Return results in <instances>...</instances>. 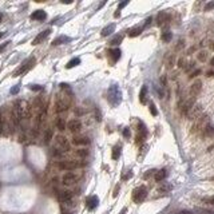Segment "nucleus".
Instances as JSON below:
<instances>
[{
  "label": "nucleus",
  "instance_id": "1",
  "mask_svg": "<svg viewBox=\"0 0 214 214\" xmlns=\"http://www.w3.org/2000/svg\"><path fill=\"white\" fill-rule=\"evenodd\" d=\"M71 101H72V97L67 94V91H62L56 95L55 98V103H54V108L56 114H63L66 111H68V108L71 106Z\"/></svg>",
  "mask_w": 214,
  "mask_h": 214
},
{
  "label": "nucleus",
  "instance_id": "2",
  "mask_svg": "<svg viewBox=\"0 0 214 214\" xmlns=\"http://www.w3.org/2000/svg\"><path fill=\"white\" fill-rule=\"evenodd\" d=\"M209 125H210V118H209V115H206V114H202L198 119L193 122L192 127H190V135L199 137Z\"/></svg>",
  "mask_w": 214,
  "mask_h": 214
},
{
  "label": "nucleus",
  "instance_id": "3",
  "mask_svg": "<svg viewBox=\"0 0 214 214\" xmlns=\"http://www.w3.org/2000/svg\"><path fill=\"white\" fill-rule=\"evenodd\" d=\"M87 165L86 161H72V159H60L56 162V167L63 171H72L75 169L84 167Z\"/></svg>",
  "mask_w": 214,
  "mask_h": 214
},
{
  "label": "nucleus",
  "instance_id": "4",
  "mask_svg": "<svg viewBox=\"0 0 214 214\" xmlns=\"http://www.w3.org/2000/svg\"><path fill=\"white\" fill-rule=\"evenodd\" d=\"M74 198H75V193L70 189H63V190H58V199L63 203L64 206L67 207H72L74 203Z\"/></svg>",
  "mask_w": 214,
  "mask_h": 214
},
{
  "label": "nucleus",
  "instance_id": "5",
  "mask_svg": "<svg viewBox=\"0 0 214 214\" xmlns=\"http://www.w3.org/2000/svg\"><path fill=\"white\" fill-rule=\"evenodd\" d=\"M80 179V175L75 171H67L62 175V185L64 187H70V186H74V185L78 183V181Z\"/></svg>",
  "mask_w": 214,
  "mask_h": 214
},
{
  "label": "nucleus",
  "instance_id": "6",
  "mask_svg": "<svg viewBox=\"0 0 214 214\" xmlns=\"http://www.w3.org/2000/svg\"><path fill=\"white\" fill-rule=\"evenodd\" d=\"M35 63H36V59L34 58V56H30V58L23 62V63L20 64V67H19L15 72H13V77H20V75L26 74L27 71H30L32 67H34Z\"/></svg>",
  "mask_w": 214,
  "mask_h": 214
},
{
  "label": "nucleus",
  "instance_id": "7",
  "mask_svg": "<svg viewBox=\"0 0 214 214\" xmlns=\"http://www.w3.org/2000/svg\"><path fill=\"white\" fill-rule=\"evenodd\" d=\"M147 197V189L145 186H138L134 189V192H132V201H134L135 203H141V202H143L145 199Z\"/></svg>",
  "mask_w": 214,
  "mask_h": 214
},
{
  "label": "nucleus",
  "instance_id": "8",
  "mask_svg": "<svg viewBox=\"0 0 214 214\" xmlns=\"http://www.w3.org/2000/svg\"><path fill=\"white\" fill-rule=\"evenodd\" d=\"M196 106V99L194 98H189V99H185V102L181 104V107H178L181 117H187V114L190 112V110Z\"/></svg>",
  "mask_w": 214,
  "mask_h": 214
},
{
  "label": "nucleus",
  "instance_id": "9",
  "mask_svg": "<svg viewBox=\"0 0 214 214\" xmlns=\"http://www.w3.org/2000/svg\"><path fill=\"white\" fill-rule=\"evenodd\" d=\"M55 143H56V147L60 150H63L64 153H68L70 151V142L67 139V137H64L63 134H58L55 135Z\"/></svg>",
  "mask_w": 214,
  "mask_h": 214
},
{
  "label": "nucleus",
  "instance_id": "10",
  "mask_svg": "<svg viewBox=\"0 0 214 214\" xmlns=\"http://www.w3.org/2000/svg\"><path fill=\"white\" fill-rule=\"evenodd\" d=\"M201 91H202V80H199V79L194 80L189 88V98L197 99V97L201 94Z\"/></svg>",
  "mask_w": 214,
  "mask_h": 214
},
{
  "label": "nucleus",
  "instance_id": "11",
  "mask_svg": "<svg viewBox=\"0 0 214 214\" xmlns=\"http://www.w3.org/2000/svg\"><path fill=\"white\" fill-rule=\"evenodd\" d=\"M71 143H72L74 146H87L90 145V138L87 135H82V134H78V135H74L72 137V139H71Z\"/></svg>",
  "mask_w": 214,
  "mask_h": 214
},
{
  "label": "nucleus",
  "instance_id": "12",
  "mask_svg": "<svg viewBox=\"0 0 214 214\" xmlns=\"http://www.w3.org/2000/svg\"><path fill=\"white\" fill-rule=\"evenodd\" d=\"M67 128L70 132H72L74 135H78L80 130H82V122L79 119H70L67 122Z\"/></svg>",
  "mask_w": 214,
  "mask_h": 214
},
{
  "label": "nucleus",
  "instance_id": "13",
  "mask_svg": "<svg viewBox=\"0 0 214 214\" xmlns=\"http://www.w3.org/2000/svg\"><path fill=\"white\" fill-rule=\"evenodd\" d=\"M170 22H171V16H170V13H167V12H161L158 15V17H157V24H158L159 27L169 26Z\"/></svg>",
  "mask_w": 214,
  "mask_h": 214
},
{
  "label": "nucleus",
  "instance_id": "14",
  "mask_svg": "<svg viewBox=\"0 0 214 214\" xmlns=\"http://www.w3.org/2000/svg\"><path fill=\"white\" fill-rule=\"evenodd\" d=\"M202 106L201 104H196L192 110H190V112L187 114V119H190V121H196V119H198L199 117L202 115Z\"/></svg>",
  "mask_w": 214,
  "mask_h": 214
},
{
  "label": "nucleus",
  "instance_id": "15",
  "mask_svg": "<svg viewBox=\"0 0 214 214\" xmlns=\"http://www.w3.org/2000/svg\"><path fill=\"white\" fill-rule=\"evenodd\" d=\"M51 32H52V30H51V28H47V30L42 31L40 34L37 35L34 40H32V44H34V46H37V44H40V43H43V42H44V40L47 39V37L50 36V34H51Z\"/></svg>",
  "mask_w": 214,
  "mask_h": 214
},
{
  "label": "nucleus",
  "instance_id": "16",
  "mask_svg": "<svg viewBox=\"0 0 214 214\" xmlns=\"http://www.w3.org/2000/svg\"><path fill=\"white\" fill-rule=\"evenodd\" d=\"M98 205H99V198L97 196H90V197H87V199H86V207H87L88 210L97 209Z\"/></svg>",
  "mask_w": 214,
  "mask_h": 214
},
{
  "label": "nucleus",
  "instance_id": "17",
  "mask_svg": "<svg viewBox=\"0 0 214 214\" xmlns=\"http://www.w3.org/2000/svg\"><path fill=\"white\" fill-rule=\"evenodd\" d=\"M31 19L32 20H37V22H43L47 19V13L46 11H43V9H36L31 13Z\"/></svg>",
  "mask_w": 214,
  "mask_h": 214
},
{
  "label": "nucleus",
  "instance_id": "18",
  "mask_svg": "<svg viewBox=\"0 0 214 214\" xmlns=\"http://www.w3.org/2000/svg\"><path fill=\"white\" fill-rule=\"evenodd\" d=\"M121 55H122V51L119 48H114L108 52V58L111 59L112 63H117V62L121 59Z\"/></svg>",
  "mask_w": 214,
  "mask_h": 214
},
{
  "label": "nucleus",
  "instance_id": "19",
  "mask_svg": "<svg viewBox=\"0 0 214 214\" xmlns=\"http://www.w3.org/2000/svg\"><path fill=\"white\" fill-rule=\"evenodd\" d=\"M55 125H56V128H58L59 131L67 130V121H66L64 118H62V117L56 118V119H55Z\"/></svg>",
  "mask_w": 214,
  "mask_h": 214
},
{
  "label": "nucleus",
  "instance_id": "20",
  "mask_svg": "<svg viewBox=\"0 0 214 214\" xmlns=\"http://www.w3.org/2000/svg\"><path fill=\"white\" fill-rule=\"evenodd\" d=\"M72 39H71L70 36H66V35H62V36H58L56 39L52 40V46H60V44H64V43H68L71 42Z\"/></svg>",
  "mask_w": 214,
  "mask_h": 214
},
{
  "label": "nucleus",
  "instance_id": "21",
  "mask_svg": "<svg viewBox=\"0 0 214 214\" xmlns=\"http://www.w3.org/2000/svg\"><path fill=\"white\" fill-rule=\"evenodd\" d=\"M115 31V24L114 23H111V24H108V26H106L102 30V32H101V36L102 37H106V36H110L112 32Z\"/></svg>",
  "mask_w": 214,
  "mask_h": 214
},
{
  "label": "nucleus",
  "instance_id": "22",
  "mask_svg": "<svg viewBox=\"0 0 214 214\" xmlns=\"http://www.w3.org/2000/svg\"><path fill=\"white\" fill-rule=\"evenodd\" d=\"M201 138H203V139H206V138H214V127L209 125L205 130L202 131V134L199 135Z\"/></svg>",
  "mask_w": 214,
  "mask_h": 214
},
{
  "label": "nucleus",
  "instance_id": "23",
  "mask_svg": "<svg viewBox=\"0 0 214 214\" xmlns=\"http://www.w3.org/2000/svg\"><path fill=\"white\" fill-rule=\"evenodd\" d=\"M166 175H167V173H166L165 169H161V170H157L155 174H154V179L157 181V182H162V181L166 178Z\"/></svg>",
  "mask_w": 214,
  "mask_h": 214
},
{
  "label": "nucleus",
  "instance_id": "24",
  "mask_svg": "<svg viewBox=\"0 0 214 214\" xmlns=\"http://www.w3.org/2000/svg\"><path fill=\"white\" fill-rule=\"evenodd\" d=\"M121 153H122V146L121 145H115L112 147V151H111V158L114 161H117L121 157Z\"/></svg>",
  "mask_w": 214,
  "mask_h": 214
},
{
  "label": "nucleus",
  "instance_id": "25",
  "mask_svg": "<svg viewBox=\"0 0 214 214\" xmlns=\"http://www.w3.org/2000/svg\"><path fill=\"white\" fill-rule=\"evenodd\" d=\"M64 151L63 150H60V149H58V147H54V149L51 150V155L54 157V158H56V159H63L64 158Z\"/></svg>",
  "mask_w": 214,
  "mask_h": 214
},
{
  "label": "nucleus",
  "instance_id": "26",
  "mask_svg": "<svg viewBox=\"0 0 214 214\" xmlns=\"http://www.w3.org/2000/svg\"><path fill=\"white\" fill-rule=\"evenodd\" d=\"M175 60H177V58H175V54H170L167 56V59H166V68H169V70L173 68L174 64H175Z\"/></svg>",
  "mask_w": 214,
  "mask_h": 214
},
{
  "label": "nucleus",
  "instance_id": "27",
  "mask_svg": "<svg viewBox=\"0 0 214 214\" xmlns=\"http://www.w3.org/2000/svg\"><path fill=\"white\" fill-rule=\"evenodd\" d=\"M207 59H209V52L206 50H202V51H199L197 54V60L201 62V63H205Z\"/></svg>",
  "mask_w": 214,
  "mask_h": 214
},
{
  "label": "nucleus",
  "instance_id": "28",
  "mask_svg": "<svg viewBox=\"0 0 214 214\" xmlns=\"http://www.w3.org/2000/svg\"><path fill=\"white\" fill-rule=\"evenodd\" d=\"M139 102L142 104H146L147 103V86H143L141 90V94H139Z\"/></svg>",
  "mask_w": 214,
  "mask_h": 214
},
{
  "label": "nucleus",
  "instance_id": "29",
  "mask_svg": "<svg viewBox=\"0 0 214 214\" xmlns=\"http://www.w3.org/2000/svg\"><path fill=\"white\" fill-rule=\"evenodd\" d=\"M88 154H90V151L87 149H78L77 151H75V155H77L78 158H82V159L87 158Z\"/></svg>",
  "mask_w": 214,
  "mask_h": 214
},
{
  "label": "nucleus",
  "instance_id": "30",
  "mask_svg": "<svg viewBox=\"0 0 214 214\" xmlns=\"http://www.w3.org/2000/svg\"><path fill=\"white\" fill-rule=\"evenodd\" d=\"M78 64H80V58H72L67 64H66V68H74V67H77Z\"/></svg>",
  "mask_w": 214,
  "mask_h": 214
},
{
  "label": "nucleus",
  "instance_id": "31",
  "mask_svg": "<svg viewBox=\"0 0 214 214\" xmlns=\"http://www.w3.org/2000/svg\"><path fill=\"white\" fill-rule=\"evenodd\" d=\"M142 30H143L142 27H134V28H131V30L128 31V36H130V37H135L138 35H141Z\"/></svg>",
  "mask_w": 214,
  "mask_h": 214
},
{
  "label": "nucleus",
  "instance_id": "32",
  "mask_svg": "<svg viewBox=\"0 0 214 214\" xmlns=\"http://www.w3.org/2000/svg\"><path fill=\"white\" fill-rule=\"evenodd\" d=\"M122 40H123V36H122V35H117L115 37H112V39L110 40V44H111V46H118Z\"/></svg>",
  "mask_w": 214,
  "mask_h": 214
},
{
  "label": "nucleus",
  "instance_id": "33",
  "mask_svg": "<svg viewBox=\"0 0 214 214\" xmlns=\"http://www.w3.org/2000/svg\"><path fill=\"white\" fill-rule=\"evenodd\" d=\"M51 138H52V130L51 128H47L46 130V134H44V143H50V141H51Z\"/></svg>",
  "mask_w": 214,
  "mask_h": 214
},
{
  "label": "nucleus",
  "instance_id": "34",
  "mask_svg": "<svg viewBox=\"0 0 214 214\" xmlns=\"http://www.w3.org/2000/svg\"><path fill=\"white\" fill-rule=\"evenodd\" d=\"M177 66H178V67L179 68H186V66H187V60L186 59H185V58H179L178 59V62H177Z\"/></svg>",
  "mask_w": 214,
  "mask_h": 214
},
{
  "label": "nucleus",
  "instance_id": "35",
  "mask_svg": "<svg viewBox=\"0 0 214 214\" xmlns=\"http://www.w3.org/2000/svg\"><path fill=\"white\" fill-rule=\"evenodd\" d=\"M149 110H150V112H151V115H154V117L158 115V110H157L155 104H154L153 102H151V103L149 104Z\"/></svg>",
  "mask_w": 214,
  "mask_h": 214
},
{
  "label": "nucleus",
  "instance_id": "36",
  "mask_svg": "<svg viewBox=\"0 0 214 214\" xmlns=\"http://www.w3.org/2000/svg\"><path fill=\"white\" fill-rule=\"evenodd\" d=\"M185 48V40L183 39H179L177 42V44H175V51H181Z\"/></svg>",
  "mask_w": 214,
  "mask_h": 214
},
{
  "label": "nucleus",
  "instance_id": "37",
  "mask_svg": "<svg viewBox=\"0 0 214 214\" xmlns=\"http://www.w3.org/2000/svg\"><path fill=\"white\" fill-rule=\"evenodd\" d=\"M171 37H173V35H171V32H169V31H166V32H163V34H162V40L166 42V43L170 42Z\"/></svg>",
  "mask_w": 214,
  "mask_h": 214
},
{
  "label": "nucleus",
  "instance_id": "38",
  "mask_svg": "<svg viewBox=\"0 0 214 214\" xmlns=\"http://www.w3.org/2000/svg\"><path fill=\"white\" fill-rule=\"evenodd\" d=\"M155 171H157V170H147V173L143 175V178H145V179H149L150 177H154Z\"/></svg>",
  "mask_w": 214,
  "mask_h": 214
},
{
  "label": "nucleus",
  "instance_id": "39",
  "mask_svg": "<svg viewBox=\"0 0 214 214\" xmlns=\"http://www.w3.org/2000/svg\"><path fill=\"white\" fill-rule=\"evenodd\" d=\"M131 177H132V171L131 170H127V173L122 175V179L123 181H127V179H130Z\"/></svg>",
  "mask_w": 214,
  "mask_h": 214
},
{
  "label": "nucleus",
  "instance_id": "40",
  "mask_svg": "<svg viewBox=\"0 0 214 214\" xmlns=\"http://www.w3.org/2000/svg\"><path fill=\"white\" fill-rule=\"evenodd\" d=\"M199 74H201V70H194V71H193V72H192V74H190V75H189V79L197 78V77H198V75H199Z\"/></svg>",
  "mask_w": 214,
  "mask_h": 214
},
{
  "label": "nucleus",
  "instance_id": "41",
  "mask_svg": "<svg viewBox=\"0 0 214 214\" xmlns=\"http://www.w3.org/2000/svg\"><path fill=\"white\" fill-rule=\"evenodd\" d=\"M3 128H4V117H3L2 110H0V132L3 131Z\"/></svg>",
  "mask_w": 214,
  "mask_h": 214
},
{
  "label": "nucleus",
  "instance_id": "42",
  "mask_svg": "<svg viewBox=\"0 0 214 214\" xmlns=\"http://www.w3.org/2000/svg\"><path fill=\"white\" fill-rule=\"evenodd\" d=\"M194 67H196V63H194V62H190V63H187V66H186V68H185V71H186V72H189V71L193 70Z\"/></svg>",
  "mask_w": 214,
  "mask_h": 214
},
{
  "label": "nucleus",
  "instance_id": "43",
  "mask_svg": "<svg viewBox=\"0 0 214 214\" xmlns=\"http://www.w3.org/2000/svg\"><path fill=\"white\" fill-rule=\"evenodd\" d=\"M161 83H162V87H167V78H166V75L161 77Z\"/></svg>",
  "mask_w": 214,
  "mask_h": 214
},
{
  "label": "nucleus",
  "instance_id": "44",
  "mask_svg": "<svg viewBox=\"0 0 214 214\" xmlns=\"http://www.w3.org/2000/svg\"><path fill=\"white\" fill-rule=\"evenodd\" d=\"M30 88L34 90V91H40V90H43V87H42V86H39V84H31Z\"/></svg>",
  "mask_w": 214,
  "mask_h": 214
},
{
  "label": "nucleus",
  "instance_id": "45",
  "mask_svg": "<svg viewBox=\"0 0 214 214\" xmlns=\"http://www.w3.org/2000/svg\"><path fill=\"white\" fill-rule=\"evenodd\" d=\"M19 90H20V86L17 84V86H15V87H12V88H11V91H9V92H11L12 95H16V94L19 92Z\"/></svg>",
  "mask_w": 214,
  "mask_h": 214
},
{
  "label": "nucleus",
  "instance_id": "46",
  "mask_svg": "<svg viewBox=\"0 0 214 214\" xmlns=\"http://www.w3.org/2000/svg\"><path fill=\"white\" fill-rule=\"evenodd\" d=\"M214 8V2H209L206 6H205V11H210V9Z\"/></svg>",
  "mask_w": 214,
  "mask_h": 214
},
{
  "label": "nucleus",
  "instance_id": "47",
  "mask_svg": "<svg viewBox=\"0 0 214 214\" xmlns=\"http://www.w3.org/2000/svg\"><path fill=\"white\" fill-rule=\"evenodd\" d=\"M119 189H121V185L118 183L117 186H115V190H114V193H112V197H117V196H118V193H119Z\"/></svg>",
  "mask_w": 214,
  "mask_h": 214
},
{
  "label": "nucleus",
  "instance_id": "48",
  "mask_svg": "<svg viewBox=\"0 0 214 214\" xmlns=\"http://www.w3.org/2000/svg\"><path fill=\"white\" fill-rule=\"evenodd\" d=\"M203 201L207 202V203H210V205H214V196L213 197H209V198H205Z\"/></svg>",
  "mask_w": 214,
  "mask_h": 214
},
{
  "label": "nucleus",
  "instance_id": "49",
  "mask_svg": "<svg viewBox=\"0 0 214 214\" xmlns=\"http://www.w3.org/2000/svg\"><path fill=\"white\" fill-rule=\"evenodd\" d=\"M123 137H125V138H130V130H128V127H126L125 130H123Z\"/></svg>",
  "mask_w": 214,
  "mask_h": 214
},
{
  "label": "nucleus",
  "instance_id": "50",
  "mask_svg": "<svg viewBox=\"0 0 214 214\" xmlns=\"http://www.w3.org/2000/svg\"><path fill=\"white\" fill-rule=\"evenodd\" d=\"M9 43H11V42L8 40V42H6V43H4V44H2V46H0V52H3V50L6 48V47H7L8 44H9Z\"/></svg>",
  "mask_w": 214,
  "mask_h": 214
},
{
  "label": "nucleus",
  "instance_id": "51",
  "mask_svg": "<svg viewBox=\"0 0 214 214\" xmlns=\"http://www.w3.org/2000/svg\"><path fill=\"white\" fill-rule=\"evenodd\" d=\"M206 77H207V78H212V77H214V70L207 71V72H206Z\"/></svg>",
  "mask_w": 214,
  "mask_h": 214
},
{
  "label": "nucleus",
  "instance_id": "52",
  "mask_svg": "<svg viewBox=\"0 0 214 214\" xmlns=\"http://www.w3.org/2000/svg\"><path fill=\"white\" fill-rule=\"evenodd\" d=\"M125 6H127V2H125V3H121L119 6H118V11H121V9H122L123 7H125Z\"/></svg>",
  "mask_w": 214,
  "mask_h": 214
},
{
  "label": "nucleus",
  "instance_id": "53",
  "mask_svg": "<svg viewBox=\"0 0 214 214\" xmlns=\"http://www.w3.org/2000/svg\"><path fill=\"white\" fill-rule=\"evenodd\" d=\"M209 47H210V50L214 52V40H212L210 43H209Z\"/></svg>",
  "mask_w": 214,
  "mask_h": 214
},
{
  "label": "nucleus",
  "instance_id": "54",
  "mask_svg": "<svg viewBox=\"0 0 214 214\" xmlns=\"http://www.w3.org/2000/svg\"><path fill=\"white\" fill-rule=\"evenodd\" d=\"M207 151H209V153H210V151H214V143L207 147Z\"/></svg>",
  "mask_w": 214,
  "mask_h": 214
},
{
  "label": "nucleus",
  "instance_id": "55",
  "mask_svg": "<svg viewBox=\"0 0 214 214\" xmlns=\"http://www.w3.org/2000/svg\"><path fill=\"white\" fill-rule=\"evenodd\" d=\"M178 214H192V212H189V210H182V212H179Z\"/></svg>",
  "mask_w": 214,
  "mask_h": 214
},
{
  "label": "nucleus",
  "instance_id": "56",
  "mask_svg": "<svg viewBox=\"0 0 214 214\" xmlns=\"http://www.w3.org/2000/svg\"><path fill=\"white\" fill-rule=\"evenodd\" d=\"M126 213H127V207H123V209H122V212H121L119 214H126Z\"/></svg>",
  "mask_w": 214,
  "mask_h": 214
},
{
  "label": "nucleus",
  "instance_id": "57",
  "mask_svg": "<svg viewBox=\"0 0 214 214\" xmlns=\"http://www.w3.org/2000/svg\"><path fill=\"white\" fill-rule=\"evenodd\" d=\"M210 66H213V67H214V56L210 59Z\"/></svg>",
  "mask_w": 214,
  "mask_h": 214
},
{
  "label": "nucleus",
  "instance_id": "58",
  "mask_svg": "<svg viewBox=\"0 0 214 214\" xmlns=\"http://www.w3.org/2000/svg\"><path fill=\"white\" fill-rule=\"evenodd\" d=\"M3 17H4V15H3V13H0V23L3 22Z\"/></svg>",
  "mask_w": 214,
  "mask_h": 214
},
{
  "label": "nucleus",
  "instance_id": "59",
  "mask_svg": "<svg viewBox=\"0 0 214 214\" xmlns=\"http://www.w3.org/2000/svg\"><path fill=\"white\" fill-rule=\"evenodd\" d=\"M4 35H6V32H0V39H2V37H3Z\"/></svg>",
  "mask_w": 214,
  "mask_h": 214
},
{
  "label": "nucleus",
  "instance_id": "60",
  "mask_svg": "<svg viewBox=\"0 0 214 214\" xmlns=\"http://www.w3.org/2000/svg\"><path fill=\"white\" fill-rule=\"evenodd\" d=\"M210 181H213V182H214V177H212V178H210Z\"/></svg>",
  "mask_w": 214,
  "mask_h": 214
}]
</instances>
